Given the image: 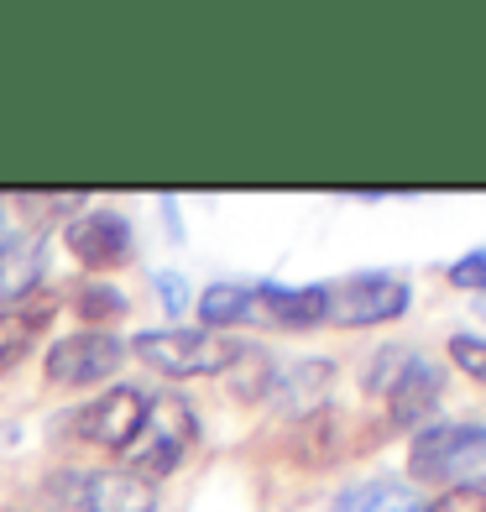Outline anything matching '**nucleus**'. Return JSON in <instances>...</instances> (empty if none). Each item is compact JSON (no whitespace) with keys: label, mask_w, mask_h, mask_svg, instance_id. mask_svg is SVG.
I'll return each instance as SVG.
<instances>
[{"label":"nucleus","mask_w":486,"mask_h":512,"mask_svg":"<svg viewBox=\"0 0 486 512\" xmlns=\"http://www.w3.org/2000/svg\"><path fill=\"white\" fill-rule=\"evenodd\" d=\"M32 330H37L32 319H21V314H0V366H11V361L27 356Z\"/></svg>","instance_id":"14"},{"label":"nucleus","mask_w":486,"mask_h":512,"mask_svg":"<svg viewBox=\"0 0 486 512\" xmlns=\"http://www.w3.org/2000/svg\"><path fill=\"white\" fill-rule=\"evenodd\" d=\"M387 387V413H392V424H424V418L434 413L439 403V392H445V377H439V366L429 356H403L398 366V377L382 382Z\"/></svg>","instance_id":"8"},{"label":"nucleus","mask_w":486,"mask_h":512,"mask_svg":"<svg viewBox=\"0 0 486 512\" xmlns=\"http://www.w3.org/2000/svg\"><path fill=\"white\" fill-rule=\"evenodd\" d=\"M424 512H486V492L481 486H460V492H445L439 502H429Z\"/></svg>","instance_id":"18"},{"label":"nucleus","mask_w":486,"mask_h":512,"mask_svg":"<svg viewBox=\"0 0 486 512\" xmlns=\"http://www.w3.org/2000/svg\"><path fill=\"white\" fill-rule=\"evenodd\" d=\"M142 418H147V398H142V392L110 387L100 403H89L79 413V434L95 439V445H105V450H126L136 439V429H142Z\"/></svg>","instance_id":"7"},{"label":"nucleus","mask_w":486,"mask_h":512,"mask_svg":"<svg viewBox=\"0 0 486 512\" xmlns=\"http://www.w3.org/2000/svg\"><path fill=\"white\" fill-rule=\"evenodd\" d=\"M42 251H48V241H42V236H21V241L11 236L6 246H0V309L21 304V298L37 288Z\"/></svg>","instance_id":"11"},{"label":"nucleus","mask_w":486,"mask_h":512,"mask_svg":"<svg viewBox=\"0 0 486 512\" xmlns=\"http://www.w3.org/2000/svg\"><path fill=\"white\" fill-rule=\"evenodd\" d=\"M131 351L152 371H162V377H215V371L236 366L241 345L220 340L210 330H147V335H136Z\"/></svg>","instance_id":"2"},{"label":"nucleus","mask_w":486,"mask_h":512,"mask_svg":"<svg viewBox=\"0 0 486 512\" xmlns=\"http://www.w3.org/2000/svg\"><path fill=\"white\" fill-rule=\"evenodd\" d=\"M335 512H424L419 492L408 481H392V476H377V481H361L340 497Z\"/></svg>","instance_id":"12"},{"label":"nucleus","mask_w":486,"mask_h":512,"mask_svg":"<svg viewBox=\"0 0 486 512\" xmlns=\"http://www.w3.org/2000/svg\"><path fill=\"white\" fill-rule=\"evenodd\" d=\"M450 356H455V366L466 371L471 382H486V340H476V335H455V340H450Z\"/></svg>","instance_id":"16"},{"label":"nucleus","mask_w":486,"mask_h":512,"mask_svg":"<svg viewBox=\"0 0 486 512\" xmlns=\"http://www.w3.org/2000/svg\"><path fill=\"white\" fill-rule=\"evenodd\" d=\"M63 241H68V251H74L84 267H121V262H131V225H126L121 209H89V215L68 220Z\"/></svg>","instance_id":"6"},{"label":"nucleus","mask_w":486,"mask_h":512,"mask_svg":"<svg viewBox=\"0 0 486 512\" xmlns=\"http://www.w3.org/2000/svg\"><path fill=\"white\" fill-rule=\"evenodd\" d=\"M189 445H194V408L173 398V392H162V398L147 403V418L126 445V460L147 465V471H173V465H183Z\"/></svg>","instance_id":"3"},{"label":"nucleus","mask_w":486,"mask_h":512,"mask_svg":"<svg viewBox=\"0 0 486 512\" xmlns=\"http://www.w3.org/2000/svg\"><path fill=\"white\" fill-rule=\"evenodd\" d=\"M450 283H460V288H486V246L471 251V256H460V262L450 267Z\"/></svg>","instance_id":"19"},{"label":"nucleus","mask_w":486,"mask_h":512,"mask_svg":"<svg viewBox=\"0 0 486 512\" xmlns=\"http://www.w3.org/2000/svg\"><path fill=\"white\" fill-rule=\"evenodd\" d=\"M84 512H157V486L142 471H100L79 486Z\"/></svg>","instance_id":"9"},{"label":"nucleus","mask_w":486,"mask_h":512,"mask_svg":"<svg viewBox=\"0 0 486 512\" xmlns=\"http://www.w3.org/2000/svg\"><path fill=\"white\" fill-rule=\"evenodd\" d=\"M79 314L84 319H115V314H126V298L105 283H84L79 288Z\"/></svg>","instance_id":"15"},{"label":"nucleus","mask_w":486,"mask_h":512,"mask_svg":"<svg viewBox=\"0 0 486 512\" xmlns=\"http://www.w3.org/2000/svg\"><path fill=\"white\" fill-rule=\"evenodd\" d=\"M199 319L225 330V324H251V288L246 283H215L199 298Z\"/></svg>","instance_id":"13"},{"label":"nucleus","mask_w":486,"mask_h":512,"mask_svg":"<svg viewBox=\"0 0 486 512\" xmlns=\"http://www.w3.org/2000/svg\"><path fill=\"white\" fill-rule=\"evenodd\" d=\"M11 241V225H6V215H0V246H6Z\"/></svg>","instance_id":"20"},{"label":"nucleus","mask_w":486,"mask_h":512,"mask_svg":"<svg viewBox=\"0 0 486 512\" xmlns=\"http://www.w3.org/2000/svg\"><path fill=\"white\" fill-rule=\"evenodd\" d=\"M152 283H157V293H162V309H168L173 319H183V309H189V283H183L178 272H157Z\"/></svg>","instance_id":"17"},{"label":"nucleus","mask_w":486,"mask_h":512,"mask_svg":"<svg viewBox=\"0 0 486 512\" xmlns=\"http://www.w3.org/2000/svg\"><path fill=\"white\" fill-rule=\"evenodd\" d=\"M408 309V283L387 272H356L345 283H324V319L335 324H387Z\"/></svg>","instance_id":"4"},{"label":"nucleus","mask_w":486,"mask_h":512,"mask_svg":"<svg viewBox=\"0 0 486 512\" xmlns=\"http://www.w3.org/2000/svg\"><path fill=\"white\" fill-rule=\"evenodd\" d=\"M413 481H439L460 492V486L486 481V424H429L413 439Z\"/></svg>","instance_id":"1"},{"label":"nucleus","mask_w":486,"mask_h":512,"mask_svg":"<svg viewBox=\"0 0 486 512\" xmlns=\"http://www.w3.org/2000/svg\"><path fill=\"white\" fill-rule=\"evenodd\" d=\"M121 356H126V345L115 335H105V330L63 335V340H53V351H48V382H58V387L100 382V377H110V371L121 366Z\"/></svg>","instance_id":"5"},{"label":"nucleus","mask_w":486,"mask_h":512,"mask_svg":"<svg viewBox=\"0 0 486 512\" xmlns=\"http://www.w3.org/2000/svg\"><path fill=\"white\" fill-rule=\"evenodd\" d=\"M251 319L257 324H288V330L319 324L324 319V283L319 288H277V283L251 288Z\"/></svg>","instance_id":"10"}]
</instances>
